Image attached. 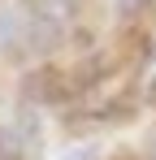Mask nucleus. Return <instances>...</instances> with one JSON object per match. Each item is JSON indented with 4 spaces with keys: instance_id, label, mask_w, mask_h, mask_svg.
I'll return each mask as SVG.
<instances>
[{
    "instance_id": "1",
    "label": "nucleus",
    "mask_w": 156,
    "mask_h": 160,
    "mask_svg": "<svg viewBox=\"0 0 156 160\" xmlns=\"http://www.w3.org/2000/svg\"><path fill=\"white\" fill-rule=\"evenodd\" d=\"M26 30H30V13H22V4H13V9H0V48L18 43Z\"/></svg>"
}]
</instances>
